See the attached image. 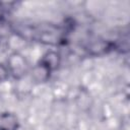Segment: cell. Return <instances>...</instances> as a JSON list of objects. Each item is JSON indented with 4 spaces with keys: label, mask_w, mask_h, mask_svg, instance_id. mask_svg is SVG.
<instances>
[{
    "label": "cell",
    "mask_w": 130,
    "mask_h": 130,
    "mask_svg": "<svg viewBox=\"0 0 130 130\" xmlns=\"http://www.w3.org/2000/svg\"><path fill=\"white\" fill-rule=\"evenodd\" d=\"M9 75H10V73H9V70H8L7 66L0 63V82H3L5 80H7Z\"/></svg>",
    "instance_id": "obj_5"
},
{
    "label": "cell",
    "mask_w": 130,
    "mask_h": 130,
    "mask_svg": "<svg viewBox=\"0 0 130 130\" xmlns=\"http://www.w3.org/2000/svg\"><path fill=\"white\" fill-rule=\"evenodd\" d=\"M18 118L14 113L3 112L0 114V130H17Z\"/></svg>",
    "instance_id": "obj_3"
},
{
    "label": "cell",
    "mask_w": 130,
    "mask_h": 130,
    "mask_svg": "<svg viewBox=\"0 0 130 130\" xmlns=\"http://www.w3.org/2000/svg\"><path fill=\"white\" fill-rule=\"evenodd\" d=\"M39 61L44 65H46L53 72L59 67L61 62V56L56 51H48L42 56V58Z\"/></svg>",
    "instance_id": "obj_4"
},
{
    "label": "cell",
    "mask_w": 130,
    "mask_h": 130,
    "mask_svg": "<svg viewBox=\"0 0 130 130\" xmlns=\"http://www.w3.org/2000/svg\"><path fill=\"white\" fill-rule=\"evenodd\" d=\"M52 71L43 63H41L40 61L31 68L30 70V76L31 79L36 82V83H45L49 80L50 76H51Z\"/></svg>",
    "instance_id": "obj_2"
},
{
    "label": "cell",
    "mask_w": 130,
    "mask_h": 130,
    "mask_svg": "<svg viewBox=\"0 0 130 130\" xmlns=\"http://www.w3.org/2000/svg\"><path fill=\"white\" fill-rule=\"evenodd\" d=\"M3 14H4V7H3V5L0 3V19L3 17Z\"/></svg>",
    "instance_id": "obj_6"
},
{
    "label": "cell",
    "mask_w": 130,
    "mask_h": 130,
    "mask_svg": "<svg viewBox=\"0 0 130 130\" xmlns=\"http://www.w3.org/2000/svg\"><path fill=\"white\" fill-rule=\"evenodd\" d=\"M7 68L14 78H21L28 72V63L19 52H13L7 58Z\"/></svg>",
    "instance_id": "obj_1"
}]
</instances>
